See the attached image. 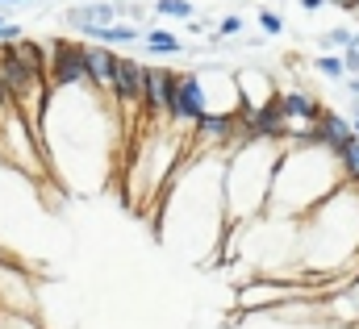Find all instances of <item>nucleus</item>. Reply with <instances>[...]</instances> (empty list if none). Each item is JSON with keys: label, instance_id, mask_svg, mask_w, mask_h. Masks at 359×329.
<instances>
[{"label": "nucleus", "instance_id": "obj_1", "mask_svg": "<svg viewBox=\"0 0 359 329\" xmlns=\"http://www.w3.org/2000/svg\"><path fill=\"white\" fill-rule=\"evenodd\" d=\"M50 88L55 92H72V88H88V46L72 42V38H50Z\"/></svg>", "mask_w": 359, "mask_h": 329}, {"label": "nucleus", "instance_id": "obj_2", "mask_svg": "<svg viewBox=\"0 0 359 329\" xmlns=\"http://www.w3.org/2000/svg\"><path fill=\"white\" fill-rule=\"evenodd\" d=\"M209 113V96H205V83H201V71H184L176 88V104H172V125L180 130H196Z\"/></svg>", "mask_w": 359, "mask_h": 329}, {"label": "nucleus", "instance_id": "obj_3", "mask_svg": "<svg viewBox=\"0 0 359 329\" xmlns=\"http://www.w3.org/2000/svg\"><path fill=\"white\" fill-rule=\"evenodd\" d=\"M121 17V8H117V0H96V4H76V8H67L63 13V21L76 29V34H84V29H100V25H113Z\"/></svg>", "mask_w": 359, "mask_h": 329}, {"label": "nucleus", "instance_id": "obj_4", "mask_svg": "<svg viewBox=\"0 0 359 329\" xmlns=\"http://www.w3.org/2000/svg\"><path fill=\"white\" fill-rule=\"evenodd\" d=\"M117 67H121V55L109 50V46H88V76H92V88L100 96H113V83H117Z\"/></svg>", "mask_w": 359, "mask_h": 329}, {"label": "nucleus", "instance_id": "obj_5", "mask_svg": "<svg viewBox=\"0 0 359 329\" xmlns=\"http://www.w3.org/2000/svg\"><path fill=\"white\" fill-rule=\"evenodd\" d=\"M318 130H322V146H326L334 159H343V150L355 142V121H347L343 113H330V108H326V117L318 121Z\"/></svg>", "mask_w": 359, "mask_h": 329}, {"label": "nucleus", "instance_id": "obj_6", "mask_svg": "<svg viewBox=\"0 0 359 329\" xmlns=\"http://www.w3.org/2000/svg\"><path fill=\"white\" fill-rule=\"evenodd\" d=\"M284 108H288V121H292V125H318V121L326 117L322 100L309 96L305 88H288V92H284Z\"/></svg>", "mask_w": 359, "mask_h": 329}, {"label": "nucleus", "instance_id": "obj_7", "mask_svg": "<svg viewBox=\"0 0 359 329\" xmlns=\"http://www.w3.org/2000/svg\"><path fill=\"white\" fill-rule=\"evenodd\" d=\"M80 38H92L96 46H134V42H147V29L138 25H100V29H84Z\"/></svg>", "mask_w": 359, "mask_h": 329}, {"label": "nucleus", "instance_id": "obj_8", "mask_svg": "<svg viewBox=\"0 0 359 329\" xmlns=\"http://www.w3.org/2000/svg\"><path fill=\"white\" fill-rule=\"evenodd\" d=\"M147 55H184L188 46L180 42V38H172V34H163V29H147Z\"/></svg>", "mask_w": 359, "mask_h": 329}, {"label": "nucleus", "instance_id": "obj_9", "mask_svg": "<svg viewBox=\"0 0 359 329\" xmlns=\"http://www.w3.org/2000/svg\"><path fill=\"white\" fill-rule=\"evenodd\" d=\"M355 46V29H347V25H334V29H326V34H318V50H351Z\"/></svg>", "mask_w": 359, "mask_h": 329}, {"label": "nucleus", "instance_id": "obj_10", "mask_svg": "<svg viewBox=\"0 0 359 329\" xmlns=\"http://www.w3.org/2000/svg\"><path fill=\"white\" fill-rule=\"evenodd\" d=\"M313 71H322L326 80H347V63H343V55H318V59H313Z\"/></svg>", "mask_w": 359, "mask_h": 329}, {"label": "nucleus", "instance_id": "obj_11", "mask_svg": "<svg viewBox=\"0 0 359 329\" xmlns=\"http://www.w3.org/2000/svg\"><path fill=\"white\" fill-rule=\"evenodd\" d=\"M155 17H176V21H192V4L188 0H155Z\"/></svg>", "mask_w": 359, "mask_h": 329}, {"label": "nucleus", "instance_id": "obj_12", "mask_svg": "<svg viewBox=\"0 0 359 329\" xmlns=\"http://www.w3.org/2000/svg\"><path fill=\"white\" fill-rule=\"evenodd\" d=\"M259 29H264V38H280V34L288 29V21H284V13H271V8H259Z\"/></svg>", "mask_w": 359, "mask_h": 329}, {"label": "nucleus", "instance_id": "obj_13", "mask_svg": "<svg viewBox=\"0 0 359 329\" xmlns=\"http://www.w3.org/2000/svg\"><path fill=\"white\" fill-rule=\"evenodd\" d=\"M243 29H247V21H243V17H238V13H226V17H222V21H217V29H213V34H217V38H222V42H230V38H238V34H243Z\"/></svg>", "mask_w": 359, "mask_h": 329}, {"label": "nucleus", "instance_id": "obj_14", "mask_svg": "<svg viewBox=\"0 0 359 329\" xmlns=\"http://www.w3.org/2000/svg\"><path fill=\"white\" fill-rule=\"evenodd\" d=\"M339 163H343V179H347V183H359V138L343 150V159H339Z\"/></svg>", "mask_w": 359, "mask_h": 329}, {"label": "nucleus", "instance_id": "obj_15", "mask_svg": "<svg viewBox=\"0 0 359 329\" xmlns=\"http://www.w3.org/2000/svg\"><path fill=\"white\" fill-rule=\"evenodd\" d=\"M209 25H213V21H205V17H192V21H188L184 29H188V34H213Z\"/></svg>", "mask_w": 359, "mask_h": 329}, {"label": "nucleus", "instance_id": "obj_16", "mask_svg": "<svg viewBox=\"0 0 359 329\" xmlns=\"http://www.w3.org/2000/svg\"><path fill=\"white\" fill-rule=\"evenodd\" d=\"M322 4H330V0H301V8H305V13H318Z\"/></svg>", "mask_w": 359, "mask_h": 329}, {"label": "nucleus", "instance_id": "obj_17", "mask_svg": "<svg viewBox=\"0 0 359 329\" xmlns=\"http://www.w3.org/2000/svg\"><path fill=\"white\" fill-rule=\"evenodd\" d=\"M347 113H351V121H359V96H351V100H347Z\"/></svg>", "mask_w": 359, "mask_h": 329}, {"label": "nucleus", "instance_id": "obj_18", "mask_svg": "<svg viewBox=\"0 0 359 329\" xmlns=\"http://www.w3.org/2000/svg\"><path fill=\"white\" fill-rule=\"evenodd\" d=\"M347 92H351V96H359V76H347Z\"/></svg>", "mask_w": 359, "mask_h": 329}, {"label": "nucleus", "instance_id": "obj_19", "mask_svg": "<svg viewBox=\"0 0 359 329\" xmlns=\"http://www.w3.org/2000/svg\"><path fill=\"white\" fill-rule=\"evenodd\" d=\"M339 8H343V13H355V8H359V0H343Z\"/></svg>", "mask_w": 359, "mask_h": 329}, {"label": "nucleus", "instance_id": "obj_20", "mask_svg": "<svg viewBox=\"0 0 359 329\" xmlns=\"http://www.w3.org/2000/svg\"><path fill=\"white\" fill-rule=\"evenodd\" d=\"M0 4H34V0H0Z\"/></svg>", "mask_w": 359, "mask_h": 329}, {"label": "nucleus", "instance_id": "obj_21", "mask_svg": "<svg viewBox=\"0 0 359 329\" xmlns=\"http://www.w3.org/2000/svg\"><path fill=\"white\" fill-rule=\"evenodd\" d=\"M355 50H359V29H355Z\"/></svg>", "mask_w": 359, "mask_h": 329}, {"label": "nucleus", "instance_id": "obj_22", "mask_svg": "<svg viewBox=\"0 0 359 329\" xmlns=\"http://www.w3.org/2000/svg\"><path fill=\"white\" fill-rule=\"evenodd\" d=\"M355 138H359V121H355Z\"/></svg>", "mask_w": 359, "mask_h": 329}, {"label": "nucleus", "instance_id": "obj_23", "mask_svg": "<svg viewBox=\"0 0 359 329\" xmlns=\"http://www.w3.org/2000/svg\"><path fill=\"white\" fill-rule=\"evenodd\" d=\"M330 4H343V0H330Z\"/></svg>", "mask_w": 359, "mask_h": 329}, {"label": "nucleus", "instance_id": "obj_24", "mask_svg": "<svg viewBox=\"0 0 359 329\" xmlns=\"http://www.w3.org/2000/svg\"><path fill=\"white\" fill-rule=\"evenodd\" d=\"M0 25H4V17H0Z\"/></svg>", "mask_w": 359, "mask_h": 329}, {"label": "nucleus", "instance_id": "obj_25", "mask_svg": "<svg viewBox=\"0 0 359 329\" xmlns=\"http://www.w3.org/2000/svg\"><path fill=\"white\" fill-rule=\"evenodd\" d=\"M355 17H359V8H355Z\"/></svg>", "mask_w": 359, "mask_h": 329}]
</instances>
